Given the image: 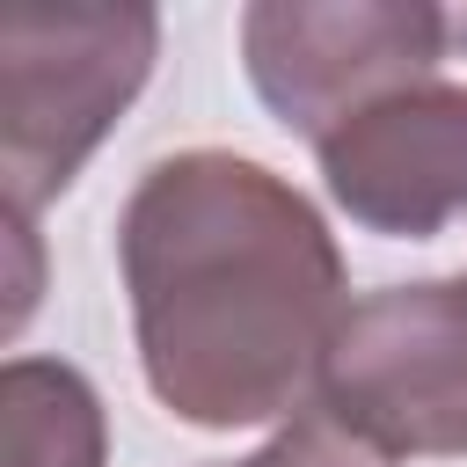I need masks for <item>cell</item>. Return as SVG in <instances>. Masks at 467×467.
Instances as JSON below:
<instances>
[{
	"label": "cell",
	"mask_w": 467,
	"mask_h": 467,
	"mask_svg": "<svg viewBox=\"0 0 467 467\" xmlns=\"http://www.w3.org/2000/svg\"><path fill=\"white\" fill-rule=\"evenodd\" d=\"M117 270L168 416L248 431L321 394L350 285L328 219L277 168L226 146L153 161L117 212Z\"/></svg>",
	"instance_id": "6da1fadb"
},
{
	"label": "cell",
	"mask_w": 467,
	"mask_h": 467,
	"mask_svg": "<svg viewBox=\"0 0 467 467\" xmlns=\"http://www.w3.org/2000/svg\"><path fill=\"white\" fill-rule=\"evenodd\" d=\"M0 431H7V467H102L109 460L102 394L66 358H7Z\"/></svg>",
	"instance_id": "8992f818"
},
{
	"label": "cell",
	"mask_w": 467,
	"mask_h": 467,
	"mask_svg": "<svg viewBox=\"0 0 467 467\" xmlns=\"http://www.w3.org/2000/svg\"><path fill=\"white\" fill-rule=\"evenodd\" d=\"M452 44H467V7L431 0H255L241 15L248 88L314 146L358 109L438 80Z\"/></svg>",
	"instance_id": "3957f363"
},
{
	"label": "cell",
	"mask_w": 467,
	"mask_h": 467,
	"mask_svg": "<svg viewBox=\"0 0 467 467\" xmlns=\"http://www.w3.org/2000/svg\"><path fill=\"white\" fill-rule=\"evenodd\" d=\"M314 161L350 226L387 241L445 234L467 219V80L438 73L358 109L314 146Z\"/></svg>",
	"instance_id": "5b68a950"
},
{
	"label": "cell",
	"mask_w": 467,
	"mask_h": 467,
	"mask_svg": "<svg viewBox=\"0 0 467 467\" xmlns=\"http://www.w3.org/2000/svg\"><path fill=\"white\" fill-rule=\"evenodd\" d=\"M226 467H394V452L372 445L365 431H350L328 401H306V409L285 416L248 460H226Z\"/></svg>",
	"instance_id": "52a82bcc"
},
{
	"label": "cell",
	"mask_w": 467,
	"mask_h": 467,
	"mask_svg": "<svg viewBox=\"0 0 467 467\" xmlns=\"http://www.w3.org/2000/svg\"><path fill=\"white\" fill-rule=\"evenodd\" d=\"M153 51V7L22 15L0 29V175L15 219H36V204H51L80 175V161L146 88Z\"/></svg>",
	"instance_id": "7a4b0ae2"
},
{
	"label": "cell",
	"mask_w": 467,
	"mask_h": 467,
	"mask_svg": "<svg viewBox=\"0 0 467 467\" xmlns=\"http://www.w3.org/2000/svg\"><path fill=\"white\" fill-rule=\"evenodd\" d=\"M204 467H226V460H204Z\"/></svg>",
	"instance_id": "ba28073f"
},
{
	"label": "cell",
	"mask_w": 467,
	"mask_h": 467,
	"mask_svg": "<svg viewBox=\"0 0 467 467\" xmlns=\"http://www.w3.org/2000/svg\"><path fill=\"white\" fill-rule=\"evenodd\" d=\"M350 431L394 460H460L467 452V270L379 285L350 299L321 394Z\"/></svg>",
	"instance_id": "277c9868"
}]
</instances>
